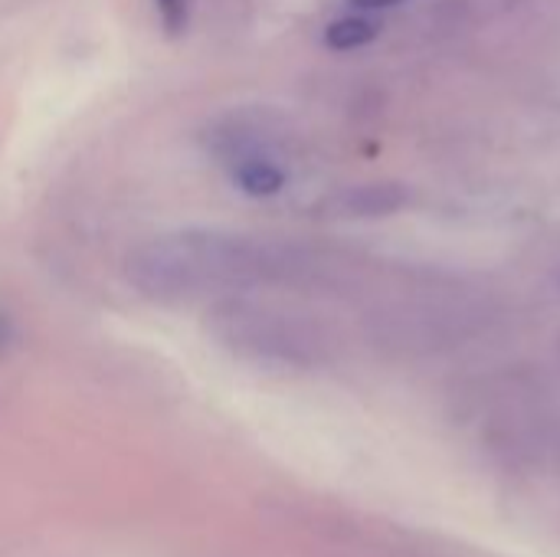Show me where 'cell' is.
<instances>
[{"mask_svg":"<svg viewBox=\"0 0 560 557\" xmlns=\"http://www.w3.org/2000/svg\"><path fill=\"white\" fill-rule=\"evenodd\" d=\"M262 250L220 230L151 236L125 259V279L151 302H190L262 272Z\"/></svg>","mask_w":560,"mask_h":557,"instance_id":"1","label":"cell"},{"mask_svg":"<svg viewBox=\"0 0 560 557\" xmlns=\"http://www.w3.org/2000/svg\"><path fill=\"white\" fill-rule=\"evenodd\" d=\"M230 174H233V184L249 197H276L285 187V171L276 161H269L262 151L233 161Z\"/></svg>","mask_w":560,"mask_h":557,"instance_id":"2","label":"cell"},{"mask_svg":"<svg viewBox=\"0 0 560 557\" xmlns=\"http://www.w3.org/2000/svg\"><path fill=\"white\" fill-rule=\"evenodd\" d=\"M377 36V26L364 16H341L325 30V43L331 49H358Z\"/></svg>","mask_w":560,"mask_h":557,"instance_id":"3","label":"cell"},{"mask_svg":"<svg viewBox=\"0 0 560 557\" xmlns=\"http://www.w3.org/2000/svg\"><path fill=\"white\" fill-rule=\"evenodd\" d=\"M151 3H154L158 23L164 26L167 36H184L187 33L190 13H194V3L190 0H151Z\"/></svg>","mask_w":560,"mask_h":557,"instance_id":"4","label":"cell"},{"mask_svg":"<svg viewBox=\"0 0 560 557\" xmlns=\"http://www.w3.org/2000/svg\"><path fill=\"white\" fill-rule=\"evenodd\" d=\"M10 338H13V322H10V315H7V312L0 309V355L7 351Z\"/></svg>","mask_w":560,"mask_h":557,"instance_id":"5","label":"cell"},{"mask_svg":"<svg viewBox=\"0 0 560 557\" xmlns=\"http://www.w3.org/2000/svg\"><path fill=\"white\" fill-rule=\"evenodd\" d=\"M354 7H361V10H377V7H394V3H400V0H351Z\"/></svg>","mask_w":560,"mask_h":557,"instance_id":"6","label":"cell"}]
</instances>
